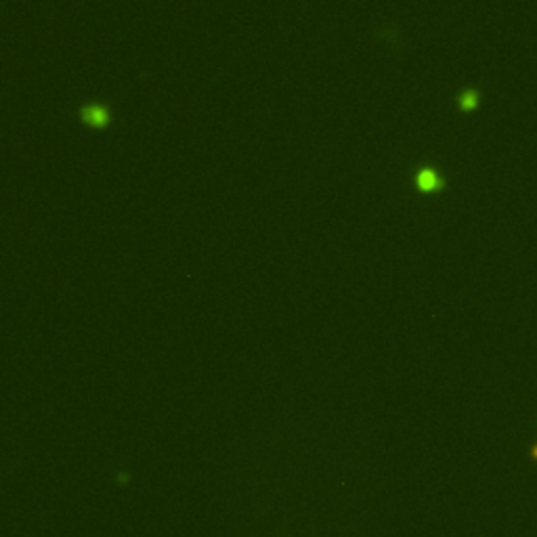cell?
Returning a JSON list of instances; mask_svg holds the SVG:
<instances>
[{
    "label": "cell",
    "instance_id": "obj_1",
    "mask_svg": "<svg viewBox=\"0 0 537 537\" xmlns=\"http://www.w3.org/2000/svg\"><path fill=\"white\" fill-rule=\"evenodd\" d=\"M82 118L86 124H90V126H97V128H105L107 124H110V112L105 110L103 105H90L86 107V110L82 112Z\"/></svg>",
    "mask_w": 537,
    "mask_h": 537
},
{
    "label": "cell",
    "instance_id": "obj_2",
    "mask_svg": "<svg viewBox=\"0 0 537 537\" xmlns=\"http://www.w3.org/2000/svg\"><path fill=\"white\" fill-rule=\"evenodd\" d=\"M418 187L420 189H426V191L437 189V187H441V178L432 168H422L418 172Z\"/></svg>",
    "mask_w": 537,
    "mask_h": 537
},
{
    "label": "cell",
    "instance_id": "obj_3",
    "mask_svg": "<svg viewBox=\"0 0 537 537\" xmlns=\"http://www.w3.org/2000/svg\"><path fill=\"white\" fill-rule=\"evenodd\" d=\"M460 103H462L464 110H472V107L479 103V95H477V92H464L462 99H460Z\"/></svg>",
    "mask_w": 537,
    "mask_h": 537
},
{
    "label": "cell",
    "instance_id": "obj_4",
    "mask_svg": "<svg viewBox=\"0 0 537 537\" xmlns=\"http://www.w3.org/2000/svg\"><path fill=\"white\" fill-rule=\"evenodd\" d=\"M533 457H537V447H535V449H533Z\"/></svg>",
    "mask_w": 537,
    "mask_h": 537
}]
</instances>
